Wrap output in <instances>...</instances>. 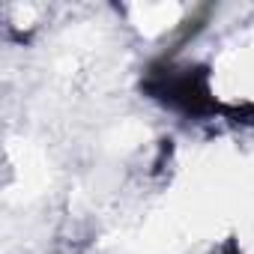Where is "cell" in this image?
<instances>
[{
    "mask_svg": "<svg viewBox=\"0 0 254 254\" xmlns=\"http://www.w3.org/2000/svg\"><path fill=\"white\" fill-rule=\"evenodd\" d=\"M144 96L183 114V117H215L218 102L209 87V69L191 63L159 60L141 78Z\"/></svg>",
    "mask_w": 254,
    "mask_h": 254,
    "instance_id": "6da1fadb",
    "label": "cell"
},
{
    "mask_svg": "<svg viewBox=\"0 0 254 254\" xmlns=\"http://www.w3.org/2000/svg\"><path fill=\"white\" fill-rule=\"evenodd\" d=\"M218 254H242V248H239V242L236 239H227L224 245H221V251Z\"/></svg>",
    "mask_w": 254,
    "mask_h": 254,
    "instance_id": "7a4b0ae2",
    "label": "cell"
}]
</instances>
